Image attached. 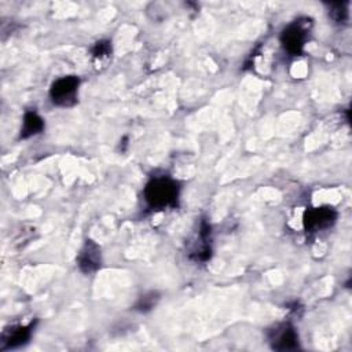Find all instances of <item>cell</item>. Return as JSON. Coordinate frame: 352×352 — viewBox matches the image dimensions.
I'll use <instances>...</instances> for the list:
<instances>
[{
	"label": "cell",
	"mask_w": 352,
	"mask_h": 352,
	"mask_svg": "<svg viewBox=\"0 0 352 352\" xmlns=\"http://www.w3.org/2000/svg\"><path fill=\"white\" fill-rule=\"evenodd\" d=\"M144 199L153 209L173 208L179 199V184L168 176L153 177L144 187Z\"/></svg>",
	"instance_id": "1"
},
{
	"label": "cell",
	"mask_w": 352,
	"mask_h": 352,
	"mask_svg": "<svg viewBox=\"0 0 352 352\" xmlns=\"http://www.w3.org/2000/svg\"><path fill=\"white\" fill-rule=\"evenodd\" d=\"M80 80L76 76H65L55 80L50 88L51 100L60 107H70L77 102Z\"/></svg>",
	"instance_id": "2"
},
{
	"label": "cell",
	"mask_w": 352,
	"mask_h": 352,
	"mask_svg": "<svg viewBox=\"0 0 352 352\" xmlns=\"http://www.w3.org/2000/svg\"><path fill=\"white\" fill-rule=\"evenodd\" d=\"M309 28V19L304 18V22L301 19L294 21L289 26H286L280 33V43L290 55H300L304 50L305 41H307V33Z\"/></svg>",
	"instance_id": "3"
},
{
	"label": "cell",
	"mask_w": 352,
	"mask_h": 352,
	"mask_svg": "<svg viewBox=\"0 0 352 352\" xmlns=\"http://www.w3.org/2000/svg\"><path fill=\"white\" fill-rule=\"evenodd\" d=\"M337 219V212L330 206H320L308 209L304 213L302 223L304 228L308 232H316L326 228H330Z\"/></svg>",
	"instance_id": "4"
},
{
	"label": "cell",
	"mask_w": 352,
	"mask_h": 352,
	"mask_svg": "<svg viewBox=\"0 0 352 352\" xmlns=\"http://www.w3.org/2000/svg\"><path fill=\"white\" fill-rule=\"evenodd\" d=\"M268 340L272 349L293 351L298 348V336L290 323H280L268 333Z\"/></svg>",
	"instance_id": "5"
},
{
	"label": "cell",
	"mask_w": 352,
	"mask_h": 352,
	"mask_svg": "<svg viewBox=\"0 0 352 352\" xmlns=\"http://www.w3.org/2000/svg\"><path fill=\"white\" fill-rule=\"evenodd\" d=\"M77 264H78V268L85 274L95 272L102 264L100 248L91 239L85 241L84 246L81 248L77 256Z\"/></svg>",
	"instance_id": "6"
},
{
	"label": "cell",
	"mask_w": 352,
	"mask_h": 352,
	"mask_svg": "<svg viewBox=\"0 0 352 352\" xmlns=\"http://www.w3.org/2000/svg\"><path fill=\"white\" fill-rule=\"evenodd\" d=\"M33 324L28 326H12L10 330H6L1 337L3 346L1 349H14L21 345H25L32 334Z\"/></svg>",
	"instance_id": "7"
},
{
	"label": "cell",
	"mask_w": 352,
	"mask_h": 352,
	"mask_svg": "<svg viewBox=\"0 0 352 352\" xmlns=\"http://www.w3.org/2000/svg\"><path fill=\"white\" fill-rule=\"evenodd\" d=\"M43 129H44L43 118L34 111H28L23 117V122L21 128V139H28L30 136H34L40 133Z\"/></svg>",
	"instance_id": "8"
},
{
	"label": "cell",
	"mask_w": 352,
	"mask_h": 352,
	"mask_svg": "<svg viewBox=\"0 0 352 352\" xmlns=\"http://www.w3.org/2000/svg\"><path fill=\"white\" fill-rule=\"evenodd\" d=\"M329 15L331 16L333 21H336L338 23L345 22L348 18L346 3H331L329 6Z\"/></svg>",
	"instance_id": "9"
},
{
	"label": "cell",
	"mask_w": 352,
	"mask_h": 352,
	"mask_svg": "<svg viewBox=\"0 0 352 352\" xmlns=\"http://www.w3.org/2000/svg\"><path fill=\"white\" fill-rule=\"evenodd\" d=\"M110 55H111V43L107 40L98 41L92 48V56L95 59L103 60V59H107Z\"/></svg>",
	"instance_id": "10"
},
{
	"label": "cell",
	"mask_w": 352,
	"mask_h": 352,
	"mask_svg": "<svg viewBox=\"0 0 352 352\" xmlns=\"http://www.w3.org/2000/svg\"><path fill=\"white\" fill-rule=\"evenodd\" d=\"M158 300L157 297V293H150V294H146L143 296L139 302L136 304V308L140 309V311H147V309H151L154 305H155V301Z\"/></svg>",
	"instance_id": "11"
}]
</instances>
